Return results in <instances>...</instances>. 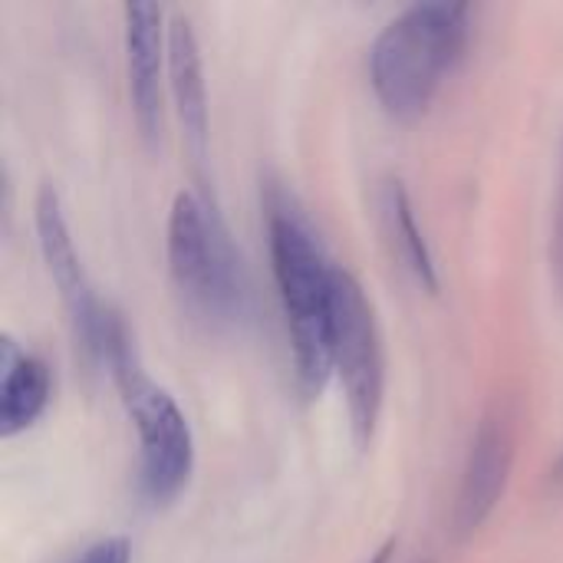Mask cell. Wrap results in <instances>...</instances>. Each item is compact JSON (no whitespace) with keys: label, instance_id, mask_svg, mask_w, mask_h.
<instances>
[{"label":"cell","instance_id":"cell-1","mask_svg":"<svg viewBox=\"0 0 563 563\" xmlns=\"http://www.w3.org/2000/svg\"><path fill=\"white\" fill-rule=\"evenodd\" d=\"M264 224L294 373L307 396H320L333 376V280L340 264L330 261L307 211L280 181H267L264 188Z\"/></svg>","mask_w":563,"mask_h":563},{"label":"cell","instance_id":"cell-2","mask_svg":"<svg viewBox=\"0 0 563 563\" xmlns=\"http://www.w3.org/2000/svg\"><path fill=\"white\" fill-rule=\"evenodd\" d=\"M468 3L426 0L396 13L369 46V82L396 119L422 115L468 46Z\"/></svg>","mask_w":563,"mask_h":563},{"label":"cell","instance_id":"cell-3","mask_svg":"<svg viewBox=\"0 0 563 563\" xmlns=\"http://www.w3.org/2000/svg\"><path fill=\"white\" fill-rule=\"evenodd\" d=\"M102 363L109 366L122 393V406L139 432V492L155 508L172 505L188 488L195 472L191 426L175 396L145 373L119 313H112Z\"/></svg>","mask_w":563,"mask_h":563},{"label":"cell","instance_id":"cell-4","mask_svg":"<svg viewBox=\"0 0 563 563\" xmlns=\"http://www.w3.org/2000/svg\"><path fill=\"white\" fill-rule=\"evenodd\" d=\"M168 271L191 313L214 327L251 317V280L244 257L218 208L195 191H178L168 211Z\"/></svg>","mask_w":563,"mask_h":563},{"label":"cell","instance_id":"cell-5","mask_svg":"<svg viewBox=\"0 0 563 563\" xmlns=\"http://www.w3.org/2000/svg\"><path fill=\"white\" fill-rule=\"evenodd\" d=\"M333 373L343 383L353 439L369 449L386 402V350L376 307L346 267H336L333 280Z\"/></svg>","mask_w":563,"mask_h":563},{"label":"cell","instance_id":"cell-6","mask_svg":"<svg viewBox=\"0 0 563 563\" xmlns=\"http://www.w3.org/2000/svg\"><path fill=\"white\" fill-rule=\"evenodd\" d=\"M33 221H36V241H40V254L43 264L59 290V300L69 313L73 333L79 340V346L102 363V350H106V333L112 323V307L99 300L96 287L86 277V267L79 261V251L73 244V231L69 221L63 214V201L56 195L53 185H43L33 205Z\"/></svg>","mask_w":563,"mask_h":563},{"label":"cell","instance_id":"cell-7","mask_svg":"<svg viewBox=\"0 0 563 563\" xmlns=\"http://www.w3.org/2000/svg\"><path fill=\"white\" fill-rule=\"evenodd\" d=\"M125 63L129 96L142 139L162 142L165 125V76H168V23L158 3H125Z\"/></svg>","mask_w":563,"mask_h":563},{"label":"cell","instance_id":"cell-8","mask_svg":"<svg viewBox=\"0 0 563 563\" xmlns=\"http://www.w3.org/2000/svg\"><path fill=\"white\" fill-rule=\"evenodd\" d=\"M515 465V419L505 406H495L475 429L462 485L455 498V534L472 538L498 508Z\"/></svg>","mask_w":563,"mask_h":563},{"label":"cell","instance_id":"cell-9","mask_svg":"<svg viewBox=\"0 0 563 563\" xmlns=\"http://www.w3.org/2000/svg\"><path fill=\"white\" fill-rule=\"evenodd\" d=\"M168 86L181 122V135L195 162H201L208 152V82L201 46L185 13H172L168 20Z\"/></svg>","mask_w":563,"mask_h":563},{"label":"cell","instance_id":"cell-10","mask_svg":"<svg viewBox=\"0 0 563 563\" xmlns=\"http://www.w3.org/2000/svg\"><path fill=\"white\" fill-rule=\"evenodd\" d=\"M53 373L46 360L16 346L13 336L0 340V435L13 439L30 429L49 406Z\"/></svg>","mask_w":563,"mask_h":563},{"label":"cell","instance_id":"cell-11","mask_svg":"<svg viewBox=\"0 0 563 563\" xmlns=\"http://www.w3.org/2000/svg\"><path fill=\"white\" fill-rule=\"evenodd\" d=\"M379 208H383V224H386V234L402 261V267L429 290L435 294L439 290V264H435V254L426 241V231L419 228V218H416V208H412V198L406 191V185L399 178H386L383 181V191H379Z\"/></svg>","mask_w":563,"mask_h":563},{"label":"cell","instance_id":"cell-12","mask_svg":"<svg viewBox=\"0 0 563 563\" xmlns=\"http://www.w3.org/2000/svg\"><path fill=\"white\" fill-rule=\"evenodd\" d=\"M69 563H132V544L125 538H102L79 551Z\"/></svg>","mask_w":563,"mask_h":563},{"label":"cell","instance_id":"cell-13","mask_svg":"<svg viewBox=\"0 0 563 563\" xmlns=\"http://www.w3.org/2000/svg\"><path fill=\"white\" fill-rule=\"evenodd\" d=\"M389 551H393V544H386L383 551H376V558L369 563H389Z\"/></svg>","mask_w":563,"mask_h":563},{"label":"cell","instance_id":"cell-14","mask_svg":"<svg viewBox=\"0 0 563 563\" xmlns=\"http://www.w3.org/2000/svg\"><path fill=\"white\" fill-rule=\"evenodd\" d=\"M558 478H563V455H561V462H558Z\"/></svg>","mask_w":563,"mask_h":563}]
</instances>
